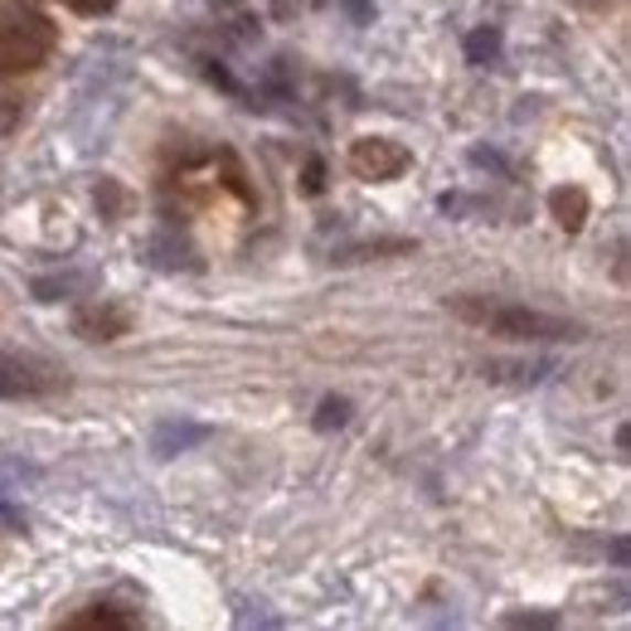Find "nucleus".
Returning <instances> with one entry per match:
<instances>
[{
  "instance_id": "obj_1",
  "label": "nucleus",
  "mask_w": 631,
  "mask_h": 631,
  "mask_svg": "<svg viewBox=\"0 0 631 631\" xmlns=\"http://www.w3.org/2000/svg\"><path fill=\"white\" fill-rule=\"evenodd\" d=\"M447 311L457 321H471L481 331L515 340V345H558V340H582V325L568 316H549L515 301H491V297H447Z\"/></svg>"
},
{
  "instance_id": "obj_2",
  "label": "nucleus",
  "mask_w": 631,
  "mask_h": 631,
  "mask_svg": "<svg viewBox=\"0 0 631 631\" xmlns=\"http://www.w3.org/2000/svg\"><path fill=\"white\" fill-rule=\"evenodd\" d=\"M49 49H54V24L44 15L0 20V73H34L44 68Z\"/></svg>"
},
{
  "instance_id": "obj_3",
  "label": "nucleus",
  "mask_w": 631,
  "mask_h": 631,
  "mask_svg": "<svg viewBox=\"0 0 631 631\" xmlns=\"http://www.w3.org/2000/svg\"><path fill=\"white\" fill-rule=\"evenodd\" d=\"M345 165L364 185H388V180H398L413 165V151L394 137H355L345 151Z\"/></svg>"
},
{
  "instance_id": "obj_4",
  "label": "nucleus",
  "mask_w": 631,
  "mask_h": 631,
  "mask_svg": "<svg viewBox=\"0 0 631 631\" xmlns=\"http://www.w3.org/2000/svg\"><path fill=\"white\" fill-rule=\"evenodd\" d=\"M68 388V374L49 360L30 355H0V398H44Z\"/></svg>"
},
{
  "instance_id": "obj_5",
  "label": "nucleus",
  "mask_w": 631,
  "mask_h": 631,
  "mask_svg": "<svg viewBox=\"0 0 631 631\" xmlns=\"http://www.w3.org/2000/svg\"><path fill=\"white\" fill-rule=\"evenodd\" d=\"M127 331H131V311L121 307V301L97 297L88 307L73 311V335L88 340V345H113V340H121Z\"/></svg>"
},
{
  "instance_id": "obj_6",
  "label": "nucleus",
  "mask_w": 631,
  "mask_h": 631,
  "mask_svg": "<svg viewBox=\"0 0 631 631\" xmlns=\"http://www.w3.org/2000/svg\"><path fill=\"white\" fill-rule=\"evenodd\" d=\"M210 437V423H190V418H165L151 428V452L156 457H180L190 447H200Z\"/></svg>"
},
{
  "instance_id": "obj_7",
  "label": "nucleus",
  "mask_w": 631,
  "mask_h": 631,
  "mask_svg": "<svg viewBox=\"0 0 631 631\" xmlns=\"http://www.w3.org/2000/svg\"><path fill=\"white\" fill-rule=\"evenodd\" d=\"M588 190H578V185H554L549 190V214H554V224L564 228V234H582V224H588Z\"/></svg>"
},
{
  "instance_id": "obj_8",
  "label": "nucleus",
  "mask_w": 631,
  "mask_h": 631,
  "mask_svg": "<svg viewBox=\"0 0 631 631\" xmlns=\"http://www.w3.org/2000/svg\"><path fill=\"white\" fill-rule=\"evenodd\" d=\"M461 49H467V64L495 68V64L505 58V34H501V24H477V30L461 40Z\"/></svg>"
},
{
  "instance_id": "obj_9",
  "label": "nucleus",
  "mask_w": 631,
  "mask_h": 631,
  "mask_svg": "<svg viewBox=\"0 0 631 631\" xmlns=\"http://www.w3.org/2000/svg\"><path fill=\"white\" fill-rule=\"evenodd\" d=\"M413 238H360L331 253V263H370V258H394V253H413Z\"/></svg>"
},
{
  "instance_id": "obj_10",
  "label": "nucleus",
  "mask_w": 631,
  "mask_h": 631,
  "mask_svg": "<svg viewBox=\"0 0 631 631\" xmlns=\"http://www.w3.org/2000/svg\"><path fill=\"white\" fill-rule=\"evenodd\" d=\"M93 287V277L88 272H49V277H34L30 291L40 301H73L78 291H88Z\"/></svg>"
},
{
  "instance_id": "obj_11",
  "label": "nucleus",
  "mask_w": 631,
  "mask_h": 631,
  "mask_svg": "<svg viewBox=\"0 0 631 631\" xmlns=\"http://www.w3.org/2000/svg\"><path fill=\"white\" fill-rule=\"evenodd\" d=\"M64 627H141V612H117V607H107V602H93L88 612H73Z\"/></svg>"
},
{
  "instance_id": "obj_12",
  "label": "nucleus",
  "mask_w": 631,
  "mask_h": 631,
  "mask_svg": "<svg viewBox=\"0 0 631 631\" xmlns=\"http://www.w3.org/2000/svg\"><path fill=\"white\" fill-rule=\"evenodd\" d=\"M355 418V404H350L345 394H325L321 404H316V418H311V428L316 432H340L345 423Z\"/></svg>"
},
{
  "instance_id": "obj_13",
  "label": "nucleus",
  "mask_w": 631,
  "mask_h": 631,
  "mask_svg": "<svg viewBox=\"0 0 631 631\" xmlns=\"http://www.w3.org/2000/svg\"><path fill=\"white\" fill-rule=\"evenodd\" d=\"M93 200H97V210H103L107 224H117L121 214H127V204H131V194L117 185V180H103V185L93 190Z\"/></svg>"
},
{
  "instance_id": "obj_14",
  "label": "nucleus",
  "mask_w": 631,
  "mask_h": 631,
  "mask_svg": "<svg viewBox=\"0 0 631 631\" xmlns=\"http://www.w3.org/2000/svg\"><path fill=\"white\" fill-rule=\"evenodd\" d=\"M549 374V364H491V379H520V384H539Z\"/></svg>"
},
{
  "instance_id": "obj_15",
  "label": "nucleus",
  "mask_w": 631,
  "mask_h": 631,
  "mask_svg": "<svg viewBox=\"0 0 631 631\" xmlns=\"http://www.w3.org/2000/svg\"><path fill=\"white\" fill-rule=\"evenodd\" d=\"M501 627H539V631H549V627H558V617L554 612H505Z\"/></svg>"
},
{
  "instance_id": "obj_16",
  "label": "nucleus",
  "mask_w": 631,
  "mask_h": 631,
  "mask_svg": "<svg viewBox=\"0 0 631 631\" xmlns=\"http://www.w3.org/2000/svg\"><path fill=\"white\" fill-rule=\"evenodd\" d=\"M20 117H24V103H20V97H15V93H0V137H6V131H15Z\"/></svg>"
},
{
  "instance_id": "obj_17",
  "label": "nucleus",
  "mask_w": 631,
  "mask_h": 631,
  "mask_svg": "<svg viewBox=\"0 0 631 631\" xmlns=\"http://www.w3.org/2000/svg\"><path fill=\"white\" fill-rule=\"evenodd\" d=\"M301 190H307V194L325 190V161H321V156H307V165H301Z\"/></svg>"
},
{
  "instance_id": "obj_18",
  "label": "nucleus",
  "mask_w": 631,
  "mask_h": 631,
  "mask_svg": "<svg viewBox=\"0 0 631 631\" xmlns=\"http://www.w3.org/2000/svg\"><path fill=\"white\" fill-rule=\"evenodd\" d=\"M340 10L355 24H374V0H340Z\"/></svg>"
},
{
  "instance_id": "obj_19",
  "label": "nucleus",
  "mask_w": 631,
  "mask_h": 631,
  "mask_svg": "<svg viewBox=\"0 0 631 631\" xmlns=\"http://www.w3.org/2000/svg\"><path fill=\"white\" fill-rule=\"evenodd\" d=\"M68 6L73 10H78V15H113V10H117V0H68Z\"/></svg>"
},
{
  "instance_id": "obj_20",
  "label": "nucleus",
  "mask_w": 631,
  "mask_h": 631,
  "mask_svg": "<svg viewBox=\"0 0 631 631\" xmlns=\"http://www.w3.org/2000/svg\"><path fill=\"white\" fill-rule=\"evenodd\" d=\"M301 6H307V0H272V20H277V24L297 20V15H301Z\"/></svg>"
},
{
  "instance_id": "obj_21",
  "label": "nucleus",
  "mask_w": 631,
  "mask_h": 631,
  "mask_svg": "<svg viewBox=\"0 0 631 631\" xmlns=\"http://www.w3.org/2000/svg\"><path fill=\"white\" fill-rule=\"evenodd\" d=\"M204 73H210V78L218 83V88H228V93H238V83H234V73H228V68H218V64H204Z\"/></svg>"
},
{
  "instance_id": "obj_22",
  "label": "nucleus",
  "mask_w": 631,
  "mask_h": 631,
  "mask_svg": "<svg viewBox=\"0 0 631 631\" xmlns=\"http://www.w3.org/2000/svg\"><path fill=\"white\" fill-rule=\"evenodd\" d=\"M210 6H214V10H243L248 0H210Z\"/></svg>"
}]
</instances>
